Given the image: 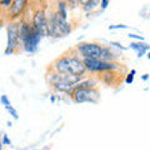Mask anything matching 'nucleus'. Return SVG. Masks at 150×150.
I'll list each match as a JSON object with an SVG mask.
<instances>
[{
  "label": "nucleus",
  "mask_w": 150,
  "mask_h": 150,
  "mask_svg": "<svg viewBox=\"0 0 150 150\" xmlns=\"http://www.w3.org/2000/svg\"><path fill=\"white\" fill-rule=\"evenodd\" d=\"M109 29H128V26L126 25H110Z\"/></svg>",
  "instance_id": "23"
},
{
  "label": "nucleus",
  "mask_w": 150,
  "mask_h": 150,
  "mask_svg": "<svg viewBox=\"0 0 150 150\" xmlns=\"http://www.w3.org/2000/svg\"><path fill=\"white\" fill-rule=\"evenodd\" d=\"M148 79H149V74H144V75H143V80L146 81Z\"/></svg>",
  "instance_id": "24"
},
{
  "label": "nucleus",
  "mask_w": 150,
  "mask_h": 150,
  "mask_svg": "<svg viewBox=\"0 0 150 150\" xmlns=\"http://www.w3.org/2000/svg\"><path fill=\"white\" fill-rule=\"evenodd\" d=\"M6 48L5 55H13L20 50V41H19V23L18 21H9L6 25Z\"/></svg>",
  "instance_id": "8"
},
{
  "label": "nucleus",
  "mask_w": 150,
  "mask_h": 150,
  "mask_svg": "<svg viewBox=\"0 0 150 150\" xmlns=\"http://www.w3.org/2000/svg\"><path fill=\"white\" fill-rule=\"evenodd\" d=\"M0 103H1L4 106H6V105H10V104H11L10 100L8 99V96H6V95H1V98H0Z\"/></svg>",
  "instance_id": "18"
},
{
  "label": "nucleus",
  "mask_w": 150,
  "mask_h": 150,
  "mask_svg": "<svg viewBox=\"0 0 150 150\" xmlns=\"http://www.w3.org/2000/svg\"><path fill=\"white\" fill-rule=\"evenodd\" d=\"M83 78L75 76V75H65V74H59L56 71L48 69V73L45 75V80L48 85L55 90L56 93H63L70 95L73 91L74 86L81 80Z\"/></svg>",
  "instance_id": "2"
},
{
  "label": "nucleus",
  "mask_w": 150,
  "mask_h": 150,
  "mask_svg": "<svg viewBox=\"0 0 150 150\" xmlns=\"http://www.w3.org/2000/svg\"><path fill=\"white\" fill-rule=\"evenodd\" d=\"M29 3L26 0H13L11 6L6 10V15L10 21H19L24 18Z\"/></svg>",
  "instance_id": "9"
},
{
  "label": "nucleus",
  "mask_w": 150,
  "mask_h": 150,
  "mask_svg": "<svg viewBox=\"0 0 150 150\" xmlns=\"http://www.w3.org/2000/svg\"><path fill=\"white\" fill-rule=\"evenodd\" d=\"M3 24V16H1V14H0V26H1Z\"/></svg>",
  "instance_id": "25"
},
{
  "label": "nucleus",
  "mask_w": 150,
  "mask_h": 150,
  "mask_svg": "<svg viewBox=\"0 0 150 150\" xmlns=\"http://www.w3.org/2000/svg\"><path fill=\"white\" fill-rule=\"evenodd\" d=\"M130 49L137 51L138 58H142L143 55H145L149 51L150 46L145 41H133V43H130Z\"/></svg>",
  "instance_id": "11"
},
{
  "label": "nucleus",
  "mask_w": 150,
  "mask_h": 150,
  "mask_svg": "<svg viewBox=\"0 0 150 150\" xmlns=\"http://www.w3.org/2000/svg\"><path fill=\"white\" fill-rule=\"evenodd\" d=\"M137 74V70L135 69H131V71L126 75V78H125V84H133V81H134V75Z\"/></svg>",
  "instance_id": "16"
},
{
  "label": "nucleus",
  "mask_w": 150,
  "mask_h": 150,
  "mask_svg": "<svg viewBox=\"0 0 150 150\" xmlns=\"http://www.w3.org/2000/svg\"><path fill=\"white\" fill-rule=\"evenodd\" d=\"M30 24L36 33L43 36H48V10L44 6H38L33 11Z\"/></svg>",
  "instance_id": "7"
},
{
  "label": "nucleus",
  "mask_w": 150,
  "mask_h": 150,
  "mask_svg": "<svg viewBox=\"0 0 150 150\" xmlns=\"http://www.w3.org/2000/svg\"><path fill=\"white\" fill-rule=\"evenodd\" d=\"M68 1H56V8H55V10L59 13V15L60 16H63L64 19H68Z\"/></svg>",
  "instance_id": "14"
},
{
  "label": "nucleus",
  "mask_w": 150,
  "mask_h": 150,
  "mask_svg": "<svg viewBox=\"0 0 150 150\" xmlns=\"http://www.w3.org/2000/svg\"><path fill=\"white\" fill-rule=\"evenodd\" d=\"M129 38H131V39H135V40H138V41H144L145 40L143 36L137 35V34H129Z\"/></svg>",
  "instance_id": "22"
},
{
  "label": "nucleus",
  "mask_w": 150,
  "mask_h": 150,
  "mask_svg": "<svg viewBox=\"0 0 150 150\" xmlns=\"http://www.w3.org/2000/svg\"><path fill=\"white\" fill-rule=\"evenodd\" d=\"M5 109L8 110V112H9V114H10V115H11L15 120H18V119H19L18 111H16V109H15V108H14L11 104H10V105H6V106H5Z\"/></svg>",
  "instance_id": "15"
},
{
  "label": "nucleus",
  "mask_w": 150,
  "mask_h": 150,
  "mask_svg": "<svg viewBox=\"0 0 150 150\" xmlns=\"http://www.w3.org/2000/svg\"><path fill=\"white\" fill-rule=\"evenodd\" d=\"M118 54L114 53L112 49L110 46H103V51H101V56H100V60L103 62H116L118 60Z\"/></svg>",
  "instance_id": "12"
},
{
  "label": "nucleus",
  "mask_w": 150,
  "mask_h": 150,
  "mask_svg": "<svg viewBox=\"0 0 150 150\" xmlns=\"http://www.w3.org/2000/svg\"><path fill=\"white\" fill-rule=\"evenodd\" d=\"M81 59H100L103 45L95 41H83L73 48Z\"/></svg>",
  "instance_id": "6"
},
{
  "label": "nucleus",
  "mask_w": 150,
  "mask_h": 150,
  "mask_svg": "<svg viewBox=\"0 0 150 150\" xmlns=\"http://www.w3.org/2000/svg\"><path fill=\"white\" fill-rule=\"evenodd\" d=\"M110 46H115V48H118L120 50H126L125 46H123L120 43H116V41H110Z\"/></svg>",
  "instance_id": "20"
},
{
  "label": "nucleus",
  "mask_w": 150,
  "mask_h": 150,
  "mask_svg": "<svg viewBox=\"0 0 150 150\" xmlns=\"http://www.w3.org/2000/svg\"><path fill=\"white\" fill-rule=\"evenodd\" d=\"M109 4H110L109 0H101V1H99V8L101 9V10H105Z\"/></svg>",
  "instance_id": "19"
},
{
  "label": "nucleus",
  "mask_w": 150,
  "mask_h": 150,
  "mask_svg": "<svg viewBox=\"0 0 150 150\" xmlns=\"http://www.w3.org/2000/svg\"><path fill=\"white\" fill-rule=\"evenodd\" d=\"M40 40H41V35L39 33H36L34 29H31L29 34L23 40H20V48L24 51H26V53L33 54L38 50V45H39Z\"/></svg>",
  "instance_id": "10"
},
{
  "label": "nucleus",
  "mask_w": 150,
  "mask_h": 150,
  "mask_svg": "<svg viewBox=\"0 0 150 150\" xmlns=\"http://www.w3.org/2000/svg\"><path fill=\"white\" fill-rule=\"evenodd\" d=\"M0 150H3V143H1V140H0Z\"/></svg>",
  "instance_id": "26"
},
{
  "label": "nucleus",
  "mask_w": 150,
  "mask_h": 150,
  "mask_svg": "<svg viewBox=\"0 0 150 150\" xmlns=\"http://www.w3.org/2000/svg\"><path fill=\"white\" fill-rule=\"evenodd\" d=\"M69 96L76 104H96L100 100V90L98 88H74Z\"/></svg>",
  "instance_id": "5"
},
{
  "label": "nucleus",
  "mask_w": 150,
  "mask_h": 150,
  "mask_svg": "<svg viewBox=\"0 0 150 150\" xmlns=\"http://www.w3.org/2000/svg\"><path fill=\"white\" fill-rule=\"evenodd\" d=\"M73 31V25L68 19H64L59 15L55 9L48 11V36L62 38L67 36Z\"/></svg>",
  "instance_id": "3"
},
{
  "label": "nucleus",
  "mask_w": 150,
  "mask_h": 150,
  "mask_svg": "<svg viewBox=\"0 0 150 150\" xmlns=\"http://www.w3.org/2000/svg\"><path fill=\"white\" fill-rule=\"evenodd\" d=\"M49 70H53V71H56L59 74L75 75V76L80 78H85V75L88 74L85 67H84L83 59L75 53L74 49L56 58L50 64Z\"/></svg>",
  "instance_id": "1"
},
{
  "label": "nucleus",
  "mask_w": 150,
  "mask_h": 150,
  "mask_svg": "<svg viewBox=\"0 0 150 150\" xmlns=\"http://www.w3.org/2000/svg\"><path fill=\"white\" fill-rule=\"evenodd\" d=\"M86 73L90 74H103L108 71H119L121 70V64L118 62H103L100 59H83Z\"/></svg>",
  "instance_id": "4"
},
{
  "label": "nucleus",
  "mask_w": 150,
  "mask_h": 150,
  "mask_svg": "<svg viewBox=\"0 0 150 150\" xmlns=\"http://www.w3.org/2000/svg\"><path fill=\"white\" fill-rule=\"evenodd\" d=\"M1 143H3V145H10V144H11V142L9 140V138H8V135H6V134H4V135H3Z\"/></svg>",
  "instance_id": "21"
},
{
  "label": "nucleus",
  "mask_w": 150,
  "mask_h": 150,
  "mask_svg": "<svg viewBox=\"0 0 150 150\" xmlns=\"http://www.w3.org/2000/svg\"><path fill=\"white\" fill-rule=\"evenodd\" d=\"M11 3H13V0H1L0 1V9H8L11 6Z\"/></svg>",
  "instance_id": "17"
},
{
  "label": "nucleus",
  "mask_w": 150,
  "mask_h": 150,
  "mask_svg": "<svg viewBox=\"0 0 150 150\" xmlns=\"http://www.w3.org/2000/svg\"><path fill=\"white\" fill-rule=\"evenodd\" d=\"M79 5H81V9L85 13H91L94 9L99 8V1L95 0H88V1H79Z\"/></svg>",
  "instance_id": "13"
}]
</instances>
